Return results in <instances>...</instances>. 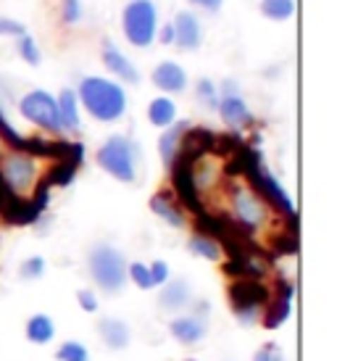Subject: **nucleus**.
I'll use <instances>...</instances> for the list:
<instances>
[{
    "mask_svg": "<svg viewBox=\"0 0 337 361\" xmlns=\"http://www.w3.org/2000/svg\"><path fill=\"white\" fill-rule=\"evenodd\" d=\"M77 101L103 124H114L127 114V90L106 77H85L77 87Z\"/></svg>",
    "mask_w": 337,
    "mask_h": 361,
    "instance_id": "f257e3e1",
    "label": "nucleus"
},
{
    "mask_svg": "<svg viewBox=\"0 0 337 361\" xmlns=\"http://www.w3.org/2000/svg\"><path fill=\"white\" fill-rule=\"evenodd\" d=\"M243 177L248 180V188L261 195V201L266 203L269 209L279 211L285 219H298V211H295V206H293V201H290L288 190L279 185V180L274 174H269V171L264 169L261 153H258V148H253V145H248L245 153H243Z\"/></svg>",
    "mask_w": 337,
    "mask_h": 361,
    "instance_id": "f03ea898",
    "label": "nucleus"
},
{
    "mask_svg": "<svg viewBox=\"0 0 337 361\" xmlns=\"http://www.w3.org/2000/svg\"><path fill=\"white\" fill-rule=\"evenodd\" d=\"M87 269L92 282L98 285L103 293H121L127 285V259L124 253L111 245V243H95L87 253Z\"/></svg>",
    "mask_w": 337,
    "mask_h": 361,
    "instance_id": "7ed1b4c3",
    "label": "nucleus"
},
{
    "mask_svg": "<svg viewBox=\"0 0 337 361\" xmlns=\"http://www.w3.org/2000/svg\"><path fill=\"white\" fill-rule=\"evenodd\" d=\"M95 161H98L100 169L106 171V174H111L114 180L124 182V185L137 182L140 148L127 135H111L109 140L98 148Z\"/></svg>",
    "mask_w": 337,
    "mask_h": 361,
    "instance_id": "20e7f679",
    "label": "nucleus"
},
{
    "mask_svg": "<svg viewBox=\"0 0 337 361\" xmlns=\"http://www.w3.org/2000/svg\"><path fill=\"white\" fill-rule=\"evenodd\" d=\"M227 298H229V309L235 311V317L240 319V324H258L264 311H266V303L271 298V288H269L264 280H250V277H240V280H232L227 288Z\"/></svg>",
    "mask_w": 337,
    "mask_h": 361,
    "instance_id": "39448f33",
    "label": "nucleus"
},
{
    "mask_svg": "<svg viewBox=\"0 0 337 361\" xmlns=\"http://www.w3.org/2000/svg\"><path fill=\"white\" fill-rule=\"evenodd\" d=\"M121 32L129 45L150 48L159 32V8L153 0H129L121 11Z\"/></svg>",
    "mask_w": 337,
    "mask_h": 361,
    "instance_id": "423d86ee",
    "label": "nucleus"
},
{
    "mask_svg": "<svg viewBox=\"0 0 337 361\" xmlns=\"http://www.w3.org/2000/svg\"><path fill=\"white\" fill-rule=\"evenodd\" d=\"M229 203H232V219L238 221L243 230H248L250 235L258 232L261 227H266L269 221V206L261 201V195L253 192L248 185H232L229 188Z\"/></svg>",
    "mask_w": 337,
    "mask_h": 361,
    "instance_id": "0eeeda50",
    "label": "nucleus"
},
{
    "mask_svg": "<svg viewBox=\"0 0 337 361\" xmlns=\"http://www.w3.org/2000/svg\"><path fill=\"white\" fill-rule=\"evenodd\" d=\"M21 116L27 121H32L35 127H40L45 132H61L59 121V101L56 95H50L48 90H30L19 101Z\"/></svg>",
    "mask_w": 337,
    "mask_h": 361,
    "instance_id": "6e6552de",
    "label": "nucleus"
},
{
    "mask_svg": "<svg viewBox=\"0 0 337 361\" xmlns=\"http://www.w3.org/2000/svg\"><path fill=\"white\" fill-rule=\"evenodd\" d=\"M216 111H219V116H221V121L235 132L245 130V127H253V121H256L253 111L248 109V103L243 101L240 87L235 80H227L224 85H221Z\"/></svg>",
    "mask_w": 337,
    "mask_h": 361,
    "instance_id": "1a4fd4ad",
    "label": "nucleus"
},
{
    "mask_svg": "<svg viewBox=\"0 0 337 361\" xmlns=\"http://www.w3.org/2000/svg\"><path fill=\"white\" fill-rule=\"evenodd\" d=\"M0 177L8 182L19 195H30L37 185V161L32 159L30 153L13 151L6 159L0 161Z\"/></svg>",
    "mask_w": 337,
    "mask_h": 361,
    "instance_id": "9d476101",
    "label": "nucleus"
},
{
    "mask_svg": "<svg viewBox=\"0 0 337 361\" xmlns=\"http://www.w3.org/2000/svg\"><path fill=\"white\" fill-rule=\"evenodd\" d=\"M171 188H174V198L182 203V209H190L192 214H200L206 211L203 206V192L198 190L195 185V177H192V161H188L185 156H177L171 161Z\"/></svg>",
    "mask_w": 337,
    "mask_h": 361,
    "instance_id": "9b49d317",
    "label": "nucleus"
},
{
    "mask_svg": "<svg viewBox=\"0 0 337 361\" xmlns=\"http://www.w3.org/2000/svg\"><path fill=\"white\" fill-rule=\"evenodd\" d=\"M293 295H295L293 282L279 280L277 290L271 293V298H269V303H266V311H264V317H261V324H264L266 330H277V327H282V324L288 322L290 311H293Z\"/></svg>",
    "mask_w": 337,
    "mask_h": 361,
    "instance_id": "f8f14e48",
    "label": "nucleus"
},
{
    "mask_svg": "<svg viewBox=\"0 0 337 361\" xmlns=\"http://www.w3.org/2000/svg\"><path fill=\"white\" fill-rule=\"evenodd\" d=\"M82 161H85V145L82 142H69L66 159L56 161L48 169V174L42 177V182L48 185L50 190L53 188H69L71 182H74V177H77V169H80Z\"/></svg>",
    "mask_w": 337,
    "mask_h": 361,
    "instance_id": "ddd939ff",
    "label": "nucleus"
},
{
    "mask_svg": "<svg viewBox=\"0 0 337 361\" xmlns=\"http://www.w3.org/2000/svg\"><path fill=\"white\" fill-rule=\"evenodd\" d=\"M171 27H174V45L179 51H198L203 45V21L195 11H179Z\"/></svg>",
    "mask_w": 337,
    "mask_h": 361,
    "instance_id": "4468645a",
    "label": "nucleus"
},
{
    "mask_svg": "<svg viewBox=\"0 0 337 361\" xmlns=\"http://www.w3.org/2000/svg\"><path fill=\"white\" fill-rule=\"evenodd\" d=\"M168 332L182 345H195L209 335V322H206V317L190 311V314H179L177 319L168 322Z\"/></svg>",
    "mask_w": 337,
    "mask_h": 361,
    "instance_id": "2eb2a0df",
    "label": "nucleus"
},
{
    "mask_svg": "<svg viewBox=\"0 0 337 361\" xmlns=\"http://www.w3.org/2000/svg\"><path fill=\"white\" fill-rule=\"evenodd\" d=\"M214 140H216V132L209 130V127H188V132L182 135L177 156H185L188 161L195 164V161L211 156V151H214Z\"/></svg>",
    "mask_w": 337,
    "mask_h": 361,
    "instance_id": "dca6fc26",
    "label": "nucleus"
},
{
    "mask_svg": "<svg viewBox=\"0 0 337 361\" xmlns=\"http://www.w3.org/2000/svg\"><path fill=\"white\" fill-rule=\"evenodd\" d=\"M100 59H103V66H106L116 80L127 82V85H140L142 77H140L137 66H135V63H132V61H129L111 40L103 42V48H100Z\"/></svg>",
    "mask_w": 337,
    "mask_h": 361,
    "instance_id": "f3484780",
    "label": "nucleus"
},
{
    "mask_svg": "<svg viewBox=\"0 0 337 361\" xmlns=\"http://www.w3.org/2000/svg\"><path fill=\"white\" fill-rule=\"evenodd\" d=\"M153 85L159 87L164 95H179L188 90V71L179 66L177 61H161L159 66L150 74Z\"/></svg>",
    "mask_w": 337,
    "mask_h": 361,
    "instance_id": "a211bd4d",
    "label": "nucleus"
},
{
    "mask_svg": "<svg viewBox=\"0 0 337 361\" xmlns=\"http://www.w3.org/2000/svg\"><path fill=\"white\" fill-rule=\"evenodd\" d=\"M150 211L164 219L168 227H174V230H182V227H188V216H185V209H182V203L174 198V192L171 190H159L153 198H150Z\"/></svg>",
    "mask_w": 337,
    "mask_h": 361,
    "instance_id": "6ab92c4d",
    "label": "nucleus"
},
{
    "mask_svg": "<svg viewBox=\"0 0 337 361\" xmlns=\"http://www.w3.org/2000/svg\"><path fill=\"white\" fill-rule=\"evenodd\" d=\"M98 335L109 351H124V348H129V343H132L129 324L124 319H116V317H103L98 322Z\"/></svg>",
    "mask_w": 337,
    "mask_h": 361,
    "instance_id": "aec40b11",
    "label": "nucleus"
},
{
    "mask_svg": "<svg viewBox=\"0 0 337 361\" xmlns=\"http://www.w3.org/2000/svg\"><path fill=\"white\" fill-rule=\"evenodd\" d=\"M192 303V288L188 280H166L161 285L159 293V306L161 311H182Z\"/></svg>",
    "mask_w": 337,
    "mask_h": 361,
    "instance_id": "412c9836",
    "label": "nucleus"
},
{
    "mask_svg": "<svg viewBox=\"0 0 337 361\" xmlns=\"http://www.w3.org/2000/svg\"><path fill=\"white\" fill-rule=\"evenodd\" d=\"M56 101H59L61 130H63V132H80L82 119H80V101H77V90L63 87Z\"/></svg>",
    "mask_w": 337,
    "mask_h": 361,
    "instance_id": "4be33fe9",
    "label": "nucleus"
},
{
    "mask_svg": "<svg viewBox=\"0 0 337 361\" xmlns=\"http://www.w3.org/2000/svg\"><path fill=\"white\" fill-rule=\"evenodd\" d=\"M190 121H174V124H168L164 135L159 137V156H161V164L164 166H171V161L177 159L179 153V142H182V135L188 132Z\"/></svg>",
    "mask_w": 337,
    "mask_h": 361,
    "instance_id": "5701e85b",
    "label": "nucleus"
},
{
    "mask_svg": "<svg viewBox=\"0 0 337 361\" xmlns=\"http://www.w3.org/2000/svg\"><path fill=\"white\" fill-rule=\"evenodd\" d=\"M148 121L153 127H161L166 130L168 124L177 121V103L171 101L168 95H161V98H153L148 106Z\"/></svg>",
    "mask_w": 337,
    "mask_h": 361,
    "instance_id": "b1692460",
    "label": "nucleus"
},
{
    "mask_svg": "<svg viewBox=\"0 0 337 361\" xmlns=\"http://www.w3.org/2000/svg\"><path fill=\"white\" fill-rule=\"evenodd\" d=\"M27 338L35 345H48L56 338V322L50 319L48 314H32L27 322Z\"/></svg>",
    "mask_w": 337,
    "mask_h": 361,
    "instance_id": "393cba45",
    "label": "nucleus"
},
{
    "mask_svg": "<svg viewBox=\"0 0 337 361\" xmlns=\"http://www.w3.org/2000/svg\"><path fill=\"white\" fill-rule=\"evenodd\" d=\"M188 251L206 261H221V256H224V253H221V245H219L214 238H206V235H198V232L188 240Z\"/></svg>",
    "mask_w": 337,
    "mask_h": 361,
    "instance_id": "a878e982",
    "label": "nucleus"
},
{
    "mask_svg": "<svg viewBox=\"0 0 337 361\" xmlns=\"http://www.w3.org/2000/svg\"><path fill=\"white\" fill-rule=\"evenodd\" d=\"M258 8L269 21H288L295 13V0H261Z\"/></svg>",
    "mask_w": 337,
    "mask_h": 361,
    "instance_id": "bb28decb",
    "label": "nucleus"
},
{
    "mask_svg": "<svg viewBox=\"0 0 337 361\" xmlns=\"http://www.w3.org/2000/svg\"><path fill=\"white\" fill-rule=\"evenodd\" d=\"M245 142H243V135L235 130L224 132V135H216V140H214V156H219V159H229V156H235V153L243 148Z\"/></svg>",
    "mask_w": 337,
    "mask_h": 361,
    "instance_id": "cd10ccee",
    "label": "nucleus"
},
{
    "mask_svg": "<svg viewBox=\"0 0 337 361\" xmlns=\"http://www.w3.org/2000/svg\"><path fill=\"white\" fill-rule=\"evenodd\" d=\"M271 251L274 256H293L298 253V230L295 227H288L285 232H279L271 238Z\"/></svg>",
    "mask_w": 337,
    "mask_h": 361,
    "instance_id": "c85d7f7f",
    "label": "nucleus"
},
{
    "mask_svg": "<svg viewBox=\"0 0 337 361\" xmlns=\"http://www.w3.org/2000/svg\"><path fill=\"white\" fill-rule=\"evenodd\" d=\"M16 51H19L21 61H27L30 66H40V61H42V51H40V45H37V40L32 37V35H21V37H16Z\"/></svg>",
    "mask_w": 337,
    "mask_h": 361,
    "instance_id": "c756f323",
    "label": "nucleus"
},
{
    "mask_svg": "<svg viewBox=\"0 0 337 361\" xmlns=\"http://www.w3.org/2000/svg\"><path fill=\"white\" fill-rule=\"evenodd\" d=\"M195 98H198L200 106H206V109L216 111V106H219V87L209 80V77H200V80L195 82Z\"/></svg>",
    "mask_w": 337,
    "mask_h": 361,
    "instance_id": "7c9ffc66",
    "label": "nucleus"
},
{
    "mask_svg": "<svg viewBox=\"0 0 337 361\" xmlns=\"http://www.w3.org/2000/svg\"><path fill=\"white\" fill-rule=\"evenodd\" d=\"M56 361H90V351L80 341H66L59 345Z\"/></svg>",
    "mask_w": 337,
    "mask_h": 361,
    "instance_id": "2f4dec72",
    "label": "nucleus"
},
{
    "mask_svg": "<svg viewBox=\"0 0 337 361\" xmlns=\"http://www.w3.org/2000/svg\"><path fill=\"white\" fill-rule=\"evenodd\" d=\"M127 277L137 285L140 290H150V288H153L148 264H142V261H132V264H127Z\"/></svg>",
    "mask_w": 337,
    "mask_h": 361,
    "instance_id": "473e14b6",
    "label": "nucleus"
},
{
    "mask_svg": "<svg viewBox=\"0 0 337 361\" xmlns=\"http://www.w3.org/2000/svg\"><path fill=\"white\" fill-rule=\"evenodd\" d=\"M0 140L6 142L8 148H13V151H21V148H24V135H19V132L13 130V124L6 119L3 109H0Z\"/></svg>",
    "mask_w": 337,
    "mask_h": 361,
    "instance_id": "72a5a7b5",
    "label": "nucleus"
},
{
    "mask_svg": "<svg viewBox=\"0 0 337 361\" xmlns=\"http://www.w3.org/2000/svg\"><path fill=\"white\" fill-rule=\"evenodd\" d=\"M45 269H48L45 259H42V256H32V259H27L19 267V277H21V280H27V282H35V280H40L42 274H45Z\"/></svg>",
    "mask_w": 337,
    "mask_h": 361,
    "instance_id": "f704fd0d",
    "label": "nucleus"
},
{
    "mask_svg": "<svg viewBox=\"0 0 337 361\" xmlns=\"http://www.w3.org/2000/svg\"><path fill=\"white\" fill-rule=\"evenodd\" d=\"M82 16H85V8H82L80 0H63V3H61V21H63V24L74 27V24L82 21Z\"/></svg>",
    "mask_w": 337,
    "mask_h": 361,
    "instance_id": "c9c22d12",
    "label": "nucleus"
},
{
    "mask_svg": "<svg viewBox=\"0 0 337 361\" xmlns=\"http://www.w3.org/2000/svg\"><path fill=\"white\" fill-rule=\"evenodd\" d=\"M24 24L16 19H8V16H0V37H21L24 35Z\"/></svg>",
    "mask_w": 337,
    "mask_h": 361,
    "instance_id": "e433bc0d",
    "label": "nucleus"
},
{
    "mask_svg": "<svg viewBox=\"0 0 337 361\" xmlns=\"http://www.w3.org/2000/svg\"><path fill=\"white\" fill-rule=\"evenodd\" d=\"M77 301H80L82 311H87V314H95V311L100 309L98 295L90 290V288H82V290H77Z\"/></svg>",
    "mask_w": 337,
    "mask_h": 361,
    "instance_id": "4c0bfd02",
    "label": "nucleus"
},
{
    "mask_svg": "<svg viewBox=\"0 0 337 361\" xmlns=\"http://www.w3.org/2000/svg\"><path fill=\"white\" fill-rule=\"evenodd\" d=\"M279 359H285V356H282V351H279L274 343H266V345H261L253 353V361H279Z\"/></svg>",
    "mask_w": 337,
    "mask_h": 361,
    "instance_id": "58836bf2",
    "label": "nucleus"
},
{
    "mask_svg": "<svg viewBox=\"0 0 337 361\" xmlns=\"http://www.w3.org/2000/svg\"><path fill=\"white\" fill-rule=\"evenodd\" d=\"M148 269H150V280H153V288H156V285L161 288V285L168 280V267L164 264V261H153Z\"/></svg>",
    "mask_w": 337,
    "mask_h": 361,
    "instance_id": "ea45409f",
    "label": "nucleus"
},
{
    "mask_svg": "<svg viewBox=\"0 0 337 361\" xmlns=\"http://www.w3.org/2000/svg\"><path fill=\"white\" fill-rule=\"evenodd\" d=\"M190 3L200 11H209V13H219L221 6H224V0H190Z\"/></svg>",
    "mask_w": 337,
    "mask_h": 361,
    "instance_id": "a19ab883",
    "label": "nucleus"
},
{
    "mask_svg": "<svg viewBox=\"0 0 337 361\" xmlns=\"http://www.w3.org/2000/svg\"><path fill=\"white\" fill-rule=\"evenodd\" d=\"M156 40L164 42V45H174V27H171V21H168V24H164V27H159V32H156Z\"/></svg>",
    "mask_w": 337,
    "mask_h": 361,
    "instance_id": "79ce46f5",
    "label": "nucleus"
},
{
    "mask_svg": "<svg viewBox=\"0 0 337 361\" xmlns=\"http://www.w3.org/2000/svg\"><path fill=\"white\" fill-rule=\"evenodd\" d=\"M188 361H195V359H188Z\"/></svg>",
    "mask_w": 337,
    "mask_h": 361,
    "instance_id": "37998d69",
    "label": "nucleus"
},
{
    "mask_svg": "<svg viewBox=\"0 0 337 361\" xmlns=\"http://www.w3.org/2000/svg\"><path fill=\"white\" fill-rule=\"evenodd\" d=\"M279 361H285V359H279Z\"/></svg>",
    "mask_w": 337,
    "mask_h": 361,
    "instance_id": "c03bdc74",
    "label": "nucleus"
}]
</instances>
